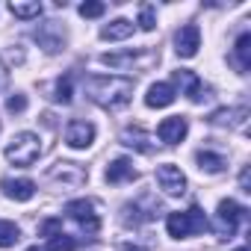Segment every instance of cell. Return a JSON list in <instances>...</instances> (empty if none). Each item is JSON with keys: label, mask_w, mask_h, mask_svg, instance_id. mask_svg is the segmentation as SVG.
<instances>
[{"label": "cell", "mask_w": 251, "mask_h": 251, "mask_svg": "<svg viewBox=\"0 0 251 251\" xmlns=\"http://www.w3.org/2000/svg\"><path fill=\"white\" fill-rule=\"evenodd\" d=\"M86 95L103 109H121L133 98V80H127V77H89Z\"/></svg>", "instance_id": "6da1fadb"}, {"label": "cell", "mask_w": 251, "mask_h": 251, "mask_svg": "<svg viewBox=\"0 0 251 251\" xmlns=\"http://www.w3.org/2000/svg\"><path fill=\"white\" fill-rule=\"evenodd\" d=\"M3 154H6V160H9L12 166H18V169H30V166L42 157V139H39L36 133H30V130L15 133Z\"/></svg>", "instance_id": "7a4b0ae2"}, {"label": "cell", "mask_w": 251, "mask_h": 251, "mask_svg": "<svg viewBox=\"0 0 251 251\" xmlns=\"http://www.w3.org/2000/svg\"><path fill=\"white\" fill-rule=\"evenodd\" d=\"M204 227H207V216L201 207H189L186 213H169L166 219V230L175 239H186L192 233H201Z\"/></svg>", "instance_id": "3957f363"}, {"label": "cell", "mask_w": 251, "mask_h": 251, "mask_svg": "<svg viewBox=\"0 0 251 251\" xmlns=\"http://www.w3.org/2000/svg\"><path fill=\"white\" fill-rule=\"evenodd\" d=\"M65 213L86 230V233H98L100 230V219H98V213H95V204L89 201V198H77V201H68V207H65Z\"/></svg>", "instance_id": "277c9868"}, {"label": "cell", "mask_w": 251, "mask_h": 251, "mask_svg": "<svg viewBox=\"0 0 251 251\" xmlns=\"http://www.w3.org/2000/svg\"><path fill=\"white\" fill-rule=\"evenodd\" d=\"M245 207H239L236 201H230V198H225V201H219V236L222 239H230L233 236V230H236V225L245 219Z\"/></svg>", "instance_id": "5b68a950"}, {"label": "cell", "mask_w": 251, "mask_h": 251, "mask_svg": "<svg viewBox=\"0 0 251 251\" xmlns=\"http://www.w3.org/2000/svg\"><path fill=\"white\" fill-rule=\"evenodd\" d=\"M157 183H160V189H163L166 195H172V198H177V195L186 192V175L180 172V166H172V163L157 166Z\"/></svg>", "instance_id": "8992f818"}, {"label": "cell", "mask_w": 251, "mask_h": 251, "mask_svg": "<svg viewBox=\"0 0 251 251\" xmlns=\"http://www.w3.org/2000/svg\"><path fill=\"white\" fill-rule=\"evenodd\" d=\"M92 142H95V124L80 121V118L68 121V127H65V145H68V148H74V151H86Z\"/></svg>", "instance_id": "52a82bcc"}, {"label": "cell", "mask_w": 251, "mask_h": 251, "mask_svg": "<svg viewBox=\"0 0 251 251\" xmlns=\"http://www.w3.org/2000/svg\"><path fill=\"white\" fill-rule=\"evenodd\" d=\"M86 169L83 166H77V163H56L50 172H48V180H53V183H62V186H80V183H86Z\"/></svg>", "instance_id": "ba28073f"}, {"label": "cell", "mask_w": 251, "mask_h": 251, "mask_svg": "<svg viewBox=\"0 0 251 251\" xmlns=\"http://www.w3.org/2000/svg\"><path fill=\"white\" fill-rule=\"evenodd\" d=\"M186 133H189V121H186L183 115L163 118V121H160V127H157V136H160V142H166V145H177V142H183Z\"/></svg>", "instance_id": "9c48e42d"}, {"label": "cell", "mask_w": 251, "mask_h": 251, "mask_svg": "<svg viewBox=\"0 0 251 251\" xmlns=\"http://www.w3.org/2000/svg\"><path fill=\"white\" fill-rule=\"evenodd\" d=\"M175 45H177V56L192 59V56L198 53V48H201V30H198L195 24L180 27V30H177V36H175Z\"/></svg>", "instance_id": "30bf717a"}, {"label": "cell", "mask_w": 251, "mask_h": 251, "mask_svg": "<svg viewBox=\"0 0 251 251\" xmlns=\"http://www.w3.org/2000/svg\"><path fill=\"white\" fill-rule=\"evenodd\" d=\"M121 145H127V148H133L139 154H154V148H157L151 133H145L142 127H124L121 130Z\"/></svg>", "instance_id": "8fae6325"}, {"label": "cell", "mask_w": 251, "mask_h": 251, "mask_svg": "<svg viewBox=\"0 0 251 251\" xmlns=\"http://www.w3.org/2000/svg\"><path fill=\"white\" fill-rule=\"evenodd\" d=\"M36 39H39V45H42L48 53H59V50H62V45H65V33L59 30V24H56V21H50V24L39 27V30H36Z\"/></svg>", "instance_id": "7c38bea8"}, {"label": "cell", "mask_w": 251, "mask_h": 251, "mask_svg": "<svg viewBox=\"0 0 251 251\" xmlns=\"http://www.w3.org/2000/svg\"><path fill=\"white\" fill-rule=\"evenodd\" d=\"M0 189H3V195L6 198H12V201H30L33 195H36V183L33 180H27V177H6L3 183H0Z\"/></svg>", "instance_id": "4fadbf2b"}, {"label": "cell", "mask_w": 251, "mask_h": 251, "mask_svg": "<svg viewBox=\"0 0 251 251\" xmlns=\"http://www.w3.org/2000/svg\"><path fill=\"white\" fill-rule=\"evenodd\" d=\"M175 86L172 83H154L151 89H148V95H145V103L148 106H154V109H163V106H172L175 103Z\"/></svg>", "instance_id": "5bb4252c"}, {"label": "cell", "mask_w": 251, "mask_h": 251, "mask_svg": "<svg viewBox=\"0 0 251 251\" xmlns=\"http://www.w3.org/2000/svg\"><path fill=\"white\" fill-rule=\"evenodd\" d=\"M130 36H133V21H127V18H115V21H109L100 30L103 42H124V39H130Z\"/></svg>", "instance_id": "9a60e30c"}, {"label": "cell", "mask_w": 251, "mask_h": 251, "mask_svg": "<svg viewBox=\"0 0 251 251\" xmlns=\"http://www.w3.org/2000/svg\"><path fill=\"white\" fill-rule=\"evenodd\" d=\"M106 180H109V183H124V180H136V169H133V163H130V160H124V157L112 160V163L106 166Z\"/></svg>", "instance_id": "2e32d148"}, {"label": "cell", "mask_w": 251, "mask_h": 251, "mask_svg": "<svg viewBox=\"0 0 251 251\" xmlns=\"http://www.w3.org/2000/svg\"><path fill=\"white\" fill-rule=\"evenodd\" d=\"M175 80L183 86V92H186V98H189L192 103H201V100H204V83H201L192 71H175Z\"/></svg>", "instance_id": "e0dca14e"}, {"label": "cell", "mask_w": 251, "mask_h": 251, "mask_svg": "<svg viewBox=\"0 0 251 251\" xmlns=\"http://www.w3.org/2000/svg\"><path fill=\"white\" fill-rule=\"evenodd\" d=\"M9 12L15 18H21V21H33V18L42 15V3H39V0H12Z\"/></svg>", "instance_id": "ac0fdd59"}, {"label": "cell", "mask_w": 251, "mask_h": 251, "mask_svg": "<svg viewBox=\"0 0 251 251\" xmlns=\"http://www.w3.org/2000/svg\"><path fill=\"white\" fill-rule=\"evenodd\" d=\"M195 160H198V169L207 172V175H219V172H225V166H227L225 157H222V154H213V151H198Z\"/></svg>", "instance_id": "d6986e66"}, {"label": "cell", "mask_w": 251, "mask_h": 251, "mask_svg": "<svg viewBox=\"0 0 251 251\" xmlns=\"http://www.w3.org/2000/svg\"><path fill=\"white\" fill-rule=\"evenodd\" d=\"M233 56H236L239 71H248V68H251V36H248V33H242V36L236 39V45H233Z\"/></svg>", "instance_id": "ffe728a7"}, {"label": "cell", "mask_w": 251, "mask_h": 251, "mask_svg": "<svg viewBox=\"0 0 251 251\" xmlns=\"http://www.w3.org/2000/svg\"><path fill=\"white\" fill-rule=\"evenodd\" d=\"M100 62L103 65H109V68H118V71H124V68H133L136 62H139V53H103L100 56Z\"/></svg>", "instance_id": "44dd1931"}, {"label": "cell", "mask_w": 251, "mask_h": 251, "mask_svg": "<svg viewBox=\"0 0 251 251\" xmlns=\"http://www.w3.org/2000/svg\"><path fill=\"white\" fill-rule=\"evenodd\" d=\"M18 239H21L18 225H15V222H6V219H0V248H12Z\"/></svg>", "instance_id": "7402d4cb"}, {"label": "cell", "mask_w": 251, "mask_h": 251, "mask_svg": "<svg viewBox=\"0 0 251 251\" xmlns=\"http://www.w3.org/2000/svg\"><path fill=\"white\" fill-rule=\"evenodd\" d=\"M74 248H77V239L68 233H56L48 239V251H74Z\"/></svg>", "instance_id": "603a6c76"}, {"label": "cell", "mask_w": 251, "mask_h": 251, "mask_svg": "<svg viewBox=\"0 0 251 251\" xmlns=\"http://www.w3.org/2000/svg\"><path fill=\"white\" fill-rule=\"evenodd\" d=\"M71 95H74V92H71V74H65V77L56 80V95H53V98H56L59 103H71Z\"/></svg>", "instance_id": "cb8c5ba5"}, {"label": "cell", "mask_w": 251, "mask_h": 251, "mask_svg": "<svg viewBox=\"0 0 251 251\" xmlns=\"http://www.w3.org/2000/svg\"><path fill=\"white\" fill-rule=\"evenodd\" d=\"M106 12V6L100 3V0H86V3H80V15L83 18H100Z\"/></svg>", "instance_id": "d4e9b609"}, {"label": "cell", "mask_w": 251, "mask_h": 251, "mask_svg": "<svg viewBox=\"0 0 251 251\" xmlns=\"http://www.w3.org/2000/svg\"><path fill=\"white\" fill-rule=\"evenodd\" d=\"M139 27H142L145 33H151V30L157 27V18H154V6H142V12H139Z\"/></svg>", "instance_id": "484cf974"}, {"label": "cell", "mask_w": 251, "mask_h": 251, "mask_svg": "<svg viewBox=\"0 0 251 251\" xmlns=\"http://www.w3.org/2000/svg\"><path fill=\"white\" fill-rule=\"evenodd\" d=\"M56 233H62V219H48L42 225V236H56Z\"/></svg>", "instance_id": "4316f807"}, {"label": "cell", "mask_w": 251, "mask_h": 251, "mask_svg": "<svg viewBox=\"0 0 251 251\" xmlns=\"http://www.w3.org/2000/svg\"><path fill=\"white\" fill-rule=\"evenodd\" d=\"M6 109H9V112H24V109H27V98H24V95H12V98L6 100Z\"/></svg>", "instance_id": "83f0119b"}, {"label": "cell", "mask_w": 251, "mask_h": 251, "mask_svg": "<svg viewBox=\"0 0 251 251\" xmlns=\"http://www.w3.org/2000/svg\"><path fill=\"white\" fill-rule=\"evenodd\" d=\"M239 186H242V192H251V175H248V169H242V175H239Z\"/></svg>", "instance_id": "f1b7e54d"}, {"label": "cell", "mask_w": 251, "mask_h": 251, "mask_svg": "<svg viewBox=\"0 0 251 251\" xmlns=\"http://www.w3.org/2000/svg\"><path fill=\"white\" fill-rule=\"evenodd\" d=\"M6 83V68H3V62H0V86Z\"/></svg>", "instance_id": "f546056e"}, {"label": "cell", "mask_w": 251, "mask_h": 251, "mask_svg": "<svg viewBox=\"0 0 251 251\" xmlns=\"http://www.w3.org/2000/svg\"><path fill=\"white\" fill-rule=\"evenodd\" d=\"M27 251H39V248H27Z\"/></svg>", "instance_id": "4dcf8cb0"}, {"label": "cell", "mask_w": 251, "mask_h": 251, "mask_svg": "<svg viewBox=\"0 0 251 251\" xmlns=\"http://www.w3.org/2000/svg\"><path fill=\"white\" fill-rule=\"evenodd\" d=\"M236 251H248V248H236Z\"/></svg>", "instance_id": "1f68e13d"}]
</instances>
